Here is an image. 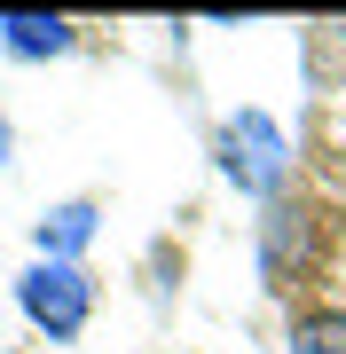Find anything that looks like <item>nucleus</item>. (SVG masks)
Wrapping results in <instances>:
<instances>
[{"label": "nucleus", "instance_id": "nucleus-3", "mask_svg": "<svg viewBox=\"0 0 346 354\" xmlns=\"http://www.w3.org/2000/svg\"><path fill=\"white\" fill-rule=\"evenodd\" d=\"M0 39H8V55H64L71 48V24L64 16H0Z\"/></svg>", "mask_w": 346, "mask_h": 354}, {"label": "nucleus", "instance_id": "nucleus-6", "mask_svg": "<svg viewBox=\"0 0 346 354\" xmlns=\"http://www.w3.org/2000/svg\"><path fill=\"white\" fill-rule=\"evenodd\" d=\"M0 150H8V127H0Z\"/></svg>", "mask_w": 346, "mask_h": 354}, {"label": "nucleus", "instance_id": "nucleus-2", "mask_svg": "<svg viewBox=\"0 0 346 354\" xmlns=\"http://www.w3.org/2000/svg\"><path fill=\"white\" fill-rule=\"evenodd\" d=\"M16 299H24V315L48 330V339H79V330H87V315H95V283H87V268H71V260H39V268H24Z\"/></svg>", "mask_w": 346, "mask_h": 354}, {"label": "nucleus", "instance_id": "nucleus-5", "mask_svg": "<svg viewBox=\"0 0 346 354\" xmlns=\"http://www.w3.org/2000/svg\"><path fill=\"white\" fill-rule=\"evenodd\" d=\"M291 354H346V315H299Z\"/></svg>", "mask_w": 346, "mask_h": 354}, {"label": "nucleus", "instance_id": "nucleus-1", "mask_svg": "<svg viewBox=\"0 0 346 354\" xmlns=\"http://www.w3.org/2000/svg\"><path fill=\"white\" fill-rule=\"evenodd\" d=\"M220 174L236 181V189L252 197H276L283 174H291V150H283V127L260 111H236L229 127H220Z\"/></svg>", "mask_w": 346, "mask_h": 354}, {"label": "nucleus", "instance_id": "nucleus-4", "mask_svg": "<svg viewBox=\"0 0 346 354\" xmlns=\"http://www.w3.org/2000/svg\"><path fill=\"white\" fill-rule=\"evenodd\" d=\"M87 236H95V205H87V197L55 205V213L39 221V260H71V252H79Z\"/></svg>", "mask_w": 346, "mask_h": 354}]
</instances>
